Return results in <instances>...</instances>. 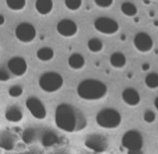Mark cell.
Returning <instances> with one entry per match:
<instances>
[{
    "label": "cell",
    "instance_id": "2",
    "mask_svg": "<svg viewBox=\"0 0 158 154\" xmlns=\"http://www.w3.org/2000/svg\"><path fill=\"white\" fill-rule=\"evenodd\" d=\"M77 93L82 99L95 101V100L103 99L108 95V86L100 80L85 79L79 83Z\"/></svg>",
    "mask_w": 158,
    "mask_h": 154
},
{
    "label": "cell",
    "instance_id": "19",
    "mask_svg": "<svg viewBox=\"0 0 158 154\" xmlns=\"http://www.w3.org/2000/svg\"><path fill=\"white\" fill-rule=\"evenodd\" d=\"M121 12L127 17H135L138 14V8L132 2L125 1L121 4Z\"/></svg>",
    "mask_w": 158,
    "mask_h": 154
},
{
    "label": "cell",
    "instance_id": "14",
    "mask_svg": "<svg viewBox=\"0 0 158 154\" xmlns=\"http://www.w3.org/2000/svg\"><path fill=\"white\" fill-rule=\"evenodd\" d=\"M35 8L40 15H48L53 11L54 2L53 0H35Z\"/></svg>",
    "mask_w": 158,
    "mask_h": 154
},
{
    "label": "cell",
    "instance_id": "29",
    "mask_svg": "<svg viewBox=\"0 0 158 154\" xmlns=\"http://www.w3.org/2000/svg\"><path fill=\"white\" fill-rule=\"evenodd\" d=\"M95 4L100 9H109L113 6L114 0H94Z\"/></svg>",
    "mask_w": 158,
    "mask_h": 154
},
{
    "label": "cell",
    "instance_id": "34",
    "mask_svg": "<svg viewBox=\"0 0 158 154\" xmlns=\"http://www.w3.org/2000/svg\"><path fill=\"white\" fill-rule=\"evenodd\" d=\"M154 106H155V108H156V110L158 111V96L154 99Z\"/></svg>",
    "mask_w": 158,
    "mask_h": 154
},
{
    "label": "cell",
    "instance_id": "16",
    "mask_svg": "<svg viewBox=\"0 0 158 154\" xmlns=\"http://www.w3.org/2000/svg\"><path fill=\"white\" fill-rule=\"evenodd\" d=\"M127 58L122 52H114L110 56V65L115 69H122L126 66Z\"/></svg>",
    "mask_w": 158,
    "mask_h": 154
},
{
    "label": "cell",
    "instance_id": "3",
    "mask_svg": "<svg viewBox=\"0 0 158 154\" xmlns=\"http://www.w3.org/2000/svg\"><path fill=\"white\" fill-rule=\"evenodd\" d=\"M96 123L106 129H115L121 126L122 115L116 109L104 108L101 109L96 115Z\"/></svg>",
    "mask_w": 158,
    "mask_h": 154
},
{
    "label": "cell",
    "instance_id": "12",
    "mask_svg": "<svg viewBox=\"0 0 158 154\" xmlns=\"http://www.w3.org/2000/svg\"><path fill=\"white\" fill-rule=\"evenodd\" d=\"M8 69L16 77H22L27 72L28 64L26 59L22 56H14L9 59Z\"/></svg>",
    "mask_w": 158,
    "mask_h": 154
},
{
    "label": "cell",
    "instance_id": "5",
    "mask_svg": "<svg viewBox=\"0 0 158 154\" xmlns=\"http://www.w3.org/2000/svg\"><path fill=\"white\" fill-rule=\"evenodd\" d=\"M94 28L99 33L112 36L119 31V24L114 19L109 16H100L94 21Z\"/></svg>",
    "mask_w": 158,
    "mask_h": 154
},
{
    "label": "cell",
    "instance_id": "35",
    "mask_svg": "<svg viewBox=\"0 0 158 154\" xmlns=\"http://www.w3.org/2000/svg\"><path fill=\"white\" fill-rule=\"evenodd\" d=\"M119 39H121L122 41H125V40H126V35H124V33H123V35H121V37H119Z\"/></svg>",
    "mask_w": 158,
    "mask_h": 154
},
{
    "label": "cell",
    "instance_id": "31",
    "mask_svg": "<svg viewBox=\"0 0 158 154\" xmlns=\"http://www.w3.org/2000/svg\"><path fill=\"white\" fill-rule=\"evenodd\" d=\"M141 69H142V71H144V72H146V71H148V70H150V69H151V65L148 64V62H144V64H142Z\"/></svg>",
    "mask_w": 158,
    "mask_h": 154
},
{
    "label": "cell",
    "instance_id": "24",
    "mask_svg": "<svg viewBox=\"0 0 158 154\" xmlns=\"http://www.w3.org/2000/svg\"><path fill=\"white\" fill-rule=\"evenodd\" d=\"M8 8L12 11H22L26 6V0H6Z\"/></svg>",
    "mask_w": 158,
    "mask_h": 154
},
{
    "label": "cell",
    "instance_id": "26",
    "mask_svg": "<svg viewBox=\"0 0 158 154\" xmlns=\"http://www.w3.org/2000/svg\"><path fill=\"white\" fill-rule=\"evenodd\" d=\"M35 131L33 128H27L24 130L23 133V141L25 143L29 144L35 140Z\"/></svg>",
    "mask_w": 158,
    "mask_h": 154
},
{
    "label": "cell",
    "instance_id": "32",
    "mask_svg": "<svg viewBox=\"0 0 158 154\" xmlns=\"http://www.w3.org/2000/svg\"><path fill=\"white\" fill-rule=\"evenodd\" d=\"M127 154H144L142 150H128Z\"/></svg>",
    "mask_w": 158,
    "mask_h": 154
},
{
    "label": "cell",
    "instance_id": "7",
    "mask_svg": "<svg viewBox=\"0 0 158 154\" xmlns=\"http://www.w3.org/2000/svg\"><path fill=\"white\" fill-rule=\"evenodd\" d=\"M15 37L22 43H30L37 37V29L32 24L24 22L16 26L15 28Z\"/></svg>",
    "mask_w": 158,
    "mask_h": 154
},
{
    "label": "cell",
    "instance_id": "33",
    "mask_svg": "<svg viewBox=\"0 0 158 154\" xmlns=\"http://www.w3.org/2000/svg\"><path fill=\"white\" fill-rule=\"evenodd\" d=\"M4 23H6V17L2 14H0V26H2Z\"/></svg>",
    "mask_w": 158,
    "mask_h": 154
},
{
    "label": "cell",
    "instance_id": "8",
    "mask_svg": "<svg viewBox=\"0 0 158 154\" xmlns=\"http://www.w3.org/2000/svg\"><path fill=\"white\" fill-rule=\"evenodd\" d=\"M85 147L96 153H103L109 147V141L106 136L101 134H92L85 139Z\"/></svg>",
    "mask_w": 158,
    "mask_h": 154
},
{
    "label": "cell",
    "instance_id": "38",
    "mask_svg": "<svg viewBox=\"0 0 158 154\" xmlns=\"http://www.w3.org/2000/svg\"><path fill=\"white\" fill-rule=\"evenodd\" d=\"M143 2H144V3H145V4H150V3H151L150 0H143Z\"/></svg>",
    "mask_w": 158,
    "mask_h": 154
},
{
    "label": "cell",
    "instance_id": "9",
    "mask_svg": "<svg viewBox=\"0 0 158 154\" xmlns=\"http://www.w3.org/2000/svg\"><path fill=\"white\" fill-rule=\"evenodd\" d=\"M133 46L140 53H148L154 48V40L148 32L140 31L133 37Z\"/></svg>",
    "mask_w": 158,
    "mask_h": 154
},
{
    "label": "cell",
    "instance_id": "17",
    "mask_svg": "<svg viewBox=\"0 0 158 154\" xmlns=\"http://www.w3.org/2000/svg\"><path fill=\"white\" fill-rule=\"evenodd\" d=\"M6 119L13 123H17L23 120V112L22 110L16 106H12L6 109Z\"/></svg>",
    "mask_w": 158,
    "mask_h": 154
},
{
    "label": "cell",
    "instance_id": "27",
    "mask_svg": "<svg viewBox=\"0 0 158 154\" xmlns=\"http://www.w3.org/2000/svg\"><path fill=\"white\" fill-rule=\"evenodd\" d=\"M23 92H24V90L21 85H13L9 88V95L13 98L21 97V96L23 95Z\"/></svg>",
    "mask_w": 158,
    "mask_h": 154
},
{
    "label": "cell",
    "instance_id": "4",
    "mask_svg": "<svg viewBox=\"0 0 158 154\" xmlns=\"http://www.w3.org/2000/svg\"><path fill=\"white\" fill-rule=\"evenodd\" d=\"M64 85V78L60 73L55 71H48L41 75L39 79V86L46 93H55Z\"/></svg>",
    "mask_w": 158,
    "mask_h": 154
},
{
    "label": "cell",
    "instance_id": "22",
    "mask_svg": "<svg viewBox=\"0 0 158 154\" xmlns=\"http://www.w3.org/2000/svg\"><path fill=\"white\" fill-rule=\"evenodd\" d=\"M144 84L150 90H156L158 88V73L150 72L144 78Z\"/></svg>",
    "mask_w": 158,
    "mask_h": 154
},
{
    "label": "cell",
    "instance_id": "39",
    "mask_svg": "<svg viewBox=\"0 0 158 154\" xmlns=\"http://www.w3.org/2000/svg\"><path fill=\"white\" fill-rule=\"evenodd\" d=\"M52 154H67L66 152H61V151H59V152H55V153H52Z\"/></svg>",
    "mask_w": 158,
    "mask_h": 154
},
{
    "label": "cell",
    "instance_id": "15",
    "mask_svg": "<svg viewBox=\"0 0 158 154\" xmlns=\"http://www.w3.org/2000/svg\"><path fill=\"white\" fill-rule=\"evenodd\" d=\"M85 57L80 53H73L69 56L68 65L73 70H81L85 66Z\"/></svg>",
    "mask_w": 158,
    "mask_h": 154
},
{
    "label": "cell",
    "instance_id": "23",
    "mask_svg": "<svg viewBox=\"0 0 158 154\" xmlns=\"http://www.w3.org/2000/svg\"><path fill=\"white\" fill-rule=\"evenodd\" d=\"M87 48L92 53H100L103 50V42L99 38H90L87 42Z\"/></svg>",
    "mask_w": 158,
    "mask_h": 154
},
{
    "label": "cell",
    "instance_id": "13",
    "mask_svg": "<svg viewBox=\"0 0 158 154\" xmlns=\"http://www.w3.org/2000/svg\"><path fill=\"white\" fill-rule=\"evenodd\" d=\"M122 99L129 107H137L141 101L140 93L133 88H126L122 92Z\"/></svg>",
    "mask_w": 158,
    "mask_h": 154
},
{
    "label": "cell",
    "instance_id": "18",
    "mask_svg": "<svg viewBox=\"0 0 158 154\" xmlns=\"http://www.w3.org/2000/svg\"><path fill=\"white\" fill-rule=\"evenodd\" d=\"M54 56H55L54 50L52 48H48V46L40 48L37 51V58L41 62H50L54 58Z\"/></svg>",
    "mask_w": 158,
    "mask_h": 154
},
{
    "label": "cell",
    "instance_id": "6",
    "mask_svg": "<svg viewBox=\"0 0 158 154\" xmlns=\"http://www.w3.org/2000/svg\"><path fill=\"white\" fill-rule=\"evenodd\" d=\"M122 146L127 150H142L143 137L140 131L135 129H129L122 137Z\"/></svg>",
    "mask_w": 158,
    "mask_h": 154
},
{
    "label": "cell",
    "instance_id": "20",
    "mask_svg": "<svg viewBox=\"0 0 158 154\" xmlns=\"http://www.w3.org/2000/svg\"><path fill=\"white\" fill-rule=\"evenodd\" d=\"M15 146V140L10 134H2L0 136V148L4 149L6 151H11L13 150Z\"/></svg>",
    "mask_w": 158,
    "mask_h": 154
},
{
    "label": "cell",
    "instance_id": "10",
    "mask_svg": "<svg viewBox=\"0 0 158 154\" xmlns=\"http://www.w3.org/2000/svg\"><path fill=\"white\" fill-rule=\"evenodd\" d=\"M26 108L35 119L43 120L46 118V108L38 97H35V96L28 97L26 100Z\"/></svg>",
    "mask_w": 158,
    "mask_h": 154
},
{
    "label": "cell",
    "instance_id": "40",
    "mask_svg": "<svg viewBox=\"0 0 158 154\" xmlns=\"http://www.w3.org/2000/svg\"><path fill=\"white\" fill-rule=\"evenodd\" d=\"M127 77H128V79H131V78H132V73L129 72L128 75H127Z\"/></svg>",
    "mask_w": 158,
    "mask_h": 154
},
{
    "label": "cell",
    "instance_id": "1",
    "mask_svg": "<svg viewBox=\"0 0 158 154\" xmlns=\"http://www.w3.org/2000/svg\"><path fill=\"white\" fill-rule=\"evenodd\" d=\"M55 123L61 130L73 133L85 128L87 121L81 110L70 104L63 102L57 106L55 111Z\"/></svg>",
    "mask_w": 158,
    "mask_h": 154
},
{
    "label": "cell",
    "instance_id": "30",
    "mask_svg": "<svg viewBox=\"0 0 158 154\" xmlns=\"http://www.w3.org/2000/svg\"><path fill=\"white\" fill-rule=\"evenodd\" d=\"M10 80V75L4 68H0V81L6 82Z\"/></svg>",
    "mask_w": 158,
    "mask_h": 154
},
{
    "label": "cell",
    "instance_id": "36",
    "mask_svg": "<svg viewBox=\"0 0 158 154\" xmlns=\"http://www.w3.org/2000/svg\"><path fill=\"white\" fill-rule=\"evenodd\" d=\"M148 15H150V16H152V17H154L155 12H154V11H150V12H148Z\"/></svg>",
    "mask_w": 158,
    "mask_h": 154
},
{
    "label": "cell",
    "instance_id": "25",
    "mask_svg": "<svg viewBox=\"0 0 158 154\" xmlns=\"http://www.w3.org/2000/svg\"><path fill=\"white\" fill-rule=\"evenodd\" d=\"M83 0H64V6L70 11H77L81 9Z\"/></svg>",
    "mask_w": 158,
    "mask_h": 154
},
{
    "label": "cell",
    "instance_id": "28",
    "mask_svg": "<svg viewBox=\"0 0 158 154\" xmlns=\"http://www.w3.org/2000/svg\"><path fill=\"white\" fill-rule=\"evenodd\" d=\"M143 120L145 123L152 124V123H154L155 120H156V114H155V112L152 110H145L143 113Z\"/></svg>",
    "mask_w": 158,
    "mask_h": 154
},
{
    "label": "cell",
    "instance_id": "37",
    "mask_svg": "<svg viewBox=\"0 0 158 154\" xmlns=\"http://www.w3.org/2000/svg\"><path fill=\"white\" fill-rule=\"evenodd\" d=\"M153 24H154V26H156V27H158V21H156V19H155V21L153 22Z\"/></svg>",
    "mask_w": 158,
    "mask_h": 154
},
{
    "label": "cell",
    "instance_id": "11",
    "mask_svg": "<svg viewBox=\"0 0 158 154\" xmlns=\"http://www.w3.org/2000/svg\"><path fill=\"white\" fill-rule=\"evenodd\" d=\"M56 30L61 37L64 38H72L79 31L77 24L74 21L69 19H64L57 23Z\"/></svg>",
    "mask_w": 158,
    "mask_h": 154
},
{
    "label": "cell",
    "instance_id": "21",
    "mask_svg": "<svg viewBox=\"0 0 158 154\" xmlns=\"http://www.w3.org/2000/svg\"><path fill=\"white\" fill-rule=\"evenodd\" d=\"M41 143L43 144L44 147L55 146V144L59 143V138H58V136L55 133H53V131H46V133L42 136Z\"/></svg>",
    "mask_w": 158,
    "mask_h": 154
}]
</instances>
